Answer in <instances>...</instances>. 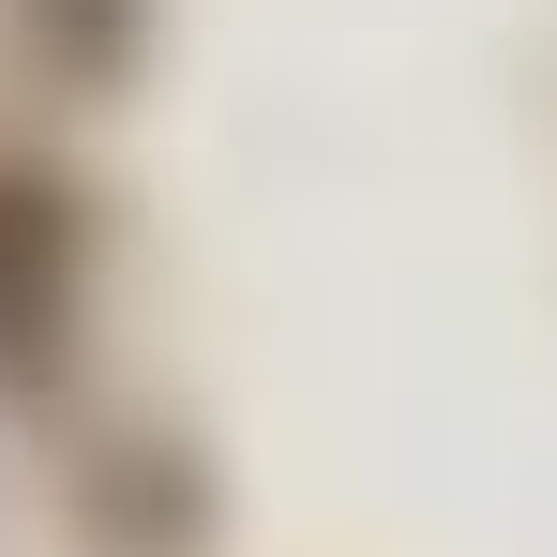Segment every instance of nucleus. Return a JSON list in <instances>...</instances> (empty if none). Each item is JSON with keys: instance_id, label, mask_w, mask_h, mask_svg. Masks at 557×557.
<instances>
[{"instance_id": "f257e3e1", "label": "nucleus", "mask_w": 557, "mask_h": 557, "mask_svg": "<svg viewBox=\"0 0 557 557\" xmlns=\"http://www.w3.org/2000/svg\"><path fill=\"white\" fill-rule=\"evenodd\" d=\"M61 272H76V226H61V196L0 182V347H30V332L61 317Z\"/></svg>"}]
</instances>
